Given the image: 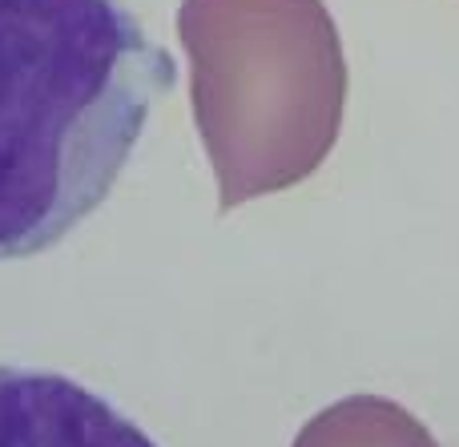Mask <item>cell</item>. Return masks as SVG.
<instances>
[{"instance_id":"1","label":"cell","mask_w":459,"mask_h":447,"mask_svg":"<svg viewBox=\"0 0 459 447\" xmlns=\"http://www.w3.org/2000/svg\"><path fill=\"white\" fill-rule=\"evenodd\" d=\"M178 69L121 0H0V262L77 230Z\"/></svg>"},{"instance_id":"3","label":"cell","mask_w":459,"mask_h":447,"mask_svg":"<svg viewBox=\"0 0 459 447\" xmlns=\"http://www.w3.org/2000/svg\"><path fill=\"white\" fill-rule=\"evenodd\" d=\"M0 447H158L134 419L56 371L0 367Z\"/></svg>"},{"instance_id":"2","label":"cell","mask_w":459,"mask_h":447,"mask_svg":"<svg viewBox=\"0 0 459 447\" xmlns=\"http://www.w3.org/2000/svg\"><path fill=\"white\" fill-rule=\"evenodd\" d=\"M178 37L218 210L290 190L331 158L347 53L326 0H182Z\"/></svg>"},{"instance_id":"4","label":"cell","mask_w":459,"mask_h":447,"mask_svg":"<svg viewBox=\"0 0 459 447\" xmlns=\"http://www.w3.org/2000/svg\"><path fill=\"white\" fill-rule=\"evenodd\" d=\"M290 447H439L403 403L383 395H347L302 424Z\"/></svg>"}]
</instances>
